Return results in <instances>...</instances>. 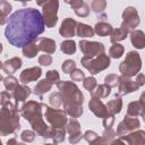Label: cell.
<instances>
[{
  "label": "cell",
  "instance_id": "f5cc1de1",
  "mask_svg": "<svg viewBox=\"0 0 145 145\" xmlns=\"http://www.w3.org/2000/svg\"><path fill=\"white\" fill-rule=\"evenodd\" d=\"M110 145H127V144H126L123 140H121L120 138H118V139H113V140H111Z\"/></svg>",
  "mask_w": 145,
  "mask_h": 145
},
{
  "label": "cell",
  "instance_id": "d590c367",
  "mask_svg": "<svg viewBox=\"0 0 145 145\" xmlns=\"http://www.w3.org/2000/svg\"><path fill=\"white\" fill-rule=\"evenodd\" d=\"M49 102L51 104V108H54V109H58L62 101H61V95L59 92H56V93H51L50 96H49Z\"/></svg>",
  "mask_w": 145,
  "mask_h": 145
},
{
  "label": "cell",
  "instance_id": "b9f144b4",
  "mask_svg": "<svg viewBox=\"0 0 145 145\" xmlns=\"http://www.w3.org/2000/svg\"><path fill=\"white\" fill-rule=\"evenodd\" d=\"M20 138L24 143H31L35 139V133L32 130H24L20 134Z\"/></svg>",
  "mask_w": 145,
  "mask_h": 145
},
{
  "label": "cell",
  "instance_id": "94428289",
  "mask_svg": "<svg viewBox=\"0 0 145 145\" xmlns=\"http://www.w3.org/2000/svg\"><path fill=\"white\" fill-rule=\"evenodd\" d=\"M1 80H3V78H2V76L0 75V82H1Z\"/></svg>",
  "mask_w": 145,
  "mask_h": 145
},
{
  "label": "cell",
  "instance_id": "5b68a950",
  "mask_svg": "<svg viewBox=\"0 0 145 145\" xmlns=\"http://www.w3.org/2000/svg\"><path fill=\"white\" fill-rule=\"evenodd\" d=\"M142 68V59L138 52L136 51H129L126 54L125 60L119 65V71L121 72V76L131 78L136 76Z\"/></svg>",
  "mask_w": 145,
  "mask_h": 145
},
{
  "label": "cell",
  "instance_id": "f35d334b",
  "mask_svg": "<svg viewBox=\"0 0 145 145\" xmlns=\"http://www.w3.org/2000/svg\"><path fill=\"white\" fill-rule=\"evenodd\" d=\"M65 138H66V129H54V133L52 136L53 143L56 144L61 143L65 140Z\"/></svg>",
  "mask_w": 145,
  "mask_h": 145
},
{
  "label": "cell",
  "instance_id": "f6af8a7d",
  "mask_svg": "<svg viewBox=\"0 0 145 145\" xmlns=\"http://www.w3.org/2000/svg\"><path fill=\"white\" fill-rule=\"evenodd\" d=\"M116 136H117V135H116V131H113L112 128L104 129V131H103V134H102V137H103L105 140H108L109 143H110L111 140H113Z\"/></svg>",
  "mask_w": 145,
  "mask_h": 145
},
{
  "label": "cell",
  "instance_id": "7bdbcfd3",
  "mask_svg": "<svg viewBox=\"0 0 145 145\" xmlns=\"http://www.w3.org/2000/svg\"><path fill=\"white\" fill-rule=\"evenodd\" d=\"M10 11H11V5L6 0H1L0 1V14H2L5 17H8Z\"/></svg>",
  "mask_w": 145,
  "mask_h": 145
},
{
  "label": "cell",
  "instance_id": "ab89813d",
  "mask_svg": "<svg viewBox=\"0 0 145 145\" xmlns=\"http://www.w3.org/2000/svg\"><path fill=\"white\" fill-rule=\"evenodd\" d=\"M61 69H62L63 72L70 74L74 69H76V62L74 60H66V61H63V63L61 66Z\"/></svg>",
  "mask_w": 145,
  "mask_h": 145
},
{
  "label": "cell",
  "instance_id": "d6986e66",
  "mask_svg": "<svg viewBox=\"0 0 145 145\" xmlns=\"http://www.w3.org/2000/svg\"><path fill=\"white\" fill-rule=\"evenodd\" d=\"M66 2L74 8V11L78 17H87L88 16L89 7L83 0H72V1H66Z\"/></svg>",
  "mask_w": 145,
  "mask_h": 145
},
{
  "label": "cell",
  "instance_id": "8fae6325",
  "mask_svg": "<svg viewBox=\"0 0 145 145\" xmlns=\"http://www.w3.org/2000/svg\"><path fill=\"white\" fill-rule=\"evenodd\" d=\"M139 126H140V122L136 117H129V116L126 114L123 120L118 125L116 135H118V136L126 135V134L131 133L133 130L137 129Z\"/></svg>",
  "mask_w": 145,
  "mask_h": 145
},
{
  "label": "cell",
  "instance_id": "7dc6e473",
  "mask_svg": "<svg viewBox=\"0 0 145 145\" xmlns=\"http://www.w3.org/2000/svg\"><path fill=\"white\" fill-rule=\"evenodd\" d=\"M39 63L41 66H50L52 63V57L50 54H41L39 57Z\"/></svg>",
  "mask_w": 145,
  "mask_h": 145
},
{
  "label": "cell",
  "instance_id": "603a6c76",
  "mask_svg": "<svg viewBox=\"0 0 145 145\" xmlns=\"http://www.w3.org/2000/svg\"><path fill=\"white\" fill-rule=\"evenodd\" d=\"M91 93V96L92 97H96V99H105L110 95L111 93V87L108 86L106 84H101V85H97L95 87L94 91L89 92Z\"/></svg>",
  "mask_w": 145,
  "mask_h": 145
},
{
  "label": "cell",
  "instance_id": "6125c7cd",
  "mask_svg": "<svg viewBox=\"0 0 145 145\" xmlns=\"http://www.w3.org/2000/svg\"><path fill=\"white\" fill-rule=\"evenodd\" d=\"M0 145H2V142H1V139H0Z\"/></svg>",
  "mask_w": 145,
  "mask_h": 145
},
{
  "label": "cell",
  "instance_id": "44dd1931",
  "mask_svg": "<svg viewBox=\"0 0 145 145\" xmlns=\"http://www.w3.org/2000/svg\"><path fill=\"white\" fill-rule=\"evenodd\" d=\"M22 65H23L22 59L18 58V57H14V58H10V59H8V60H6V61L3 62L2 69H3V71L7 72L8 75H11V74H14L16 70H18V69L22 67Z\"/></svg>",
  "mask_w": 145,
  "mask_h": 145
},
{
  "label": "cell",
  "instance_id": "60d3db41",
  "mask_svg": "<svg viewBox=\"0 0 145 145\" xmlns=\"http://www.w3.org/2000/svg\"><path fill=\"white\" fill-rule=\"evenodd\" d=\"M69 75H70V78H71L72 82H82L85 78V74L80 69H78V68L74 69Z\"/></svg>",
  "mask_w": 145,
  "mask_h": 145
},
{
  "label": "cell",
  "instance_id": "816d5d0a",
  "mask_svg": "<svg viewBox=\"0 0 145 145\" xmlns=\"http://www.w3.org/2000/svg\"><path fill=\"white\" fill-rule=\"evenodd\" d=\"M136 83H137V85L140 87V86H143L144 84H145V77H144V74H142V72H138L137 75H136V80H135Z\"/></svg>",
  "mask_w": 145,
  "mask_h": 145
},
{
  "label": "cell",
  "instance_id": "9a60e30c",
  "mask_svg": "<svg viewBox=\"0 0 145 145\" xmlns=\"http://www.w3.org/2000/svg\"><path fill=\"white\" fill-rule=\"evenodd\" d=\"M144 96H145V94L143 93L138 101H134V102H130L128 104L127 113H126L127 116H129V117H137V116L143 117L144 116V109H145Z\"/></svg>",
  "mask_w": 145,
  "mask_h": 145
},
{
  "label": "cell",
  "instance_id": "5bb4252c",
  "mask_svg": "<svg viewBox=\"0 0 145 145\" xmlns=\"http://www.w3.org/2000/svg\"><path fill=\"white\" fill-rule=\"evenodd\" d=\"M119 137L121 140L126 142L128 145H144L145 144V131L142 129L128 133Z\"/></svg>",
  "mask_w": 145,
  "mask_h": 145
},
{
  "label": "cell",
  "instance_id": "f1b7e54d",
  "mask_svg": "<svg viewBox=\"0 0 145 145\" xmlns=\"http://www.w3.org/2000/svg\"><path fill=\"white\" fill-rule=\"evenodd\" d=\"M22 51H23L24 57H26L28 59H32V58L36 57V54L39 53V48H37L36 42H32V43L26 44L25 46H23Z\"/></svg>",
  "mask_w": 145,
  "mask_h": 145
},
{
  "label": "cell",
  "instance_id": "ba28073f",
  "mask_svg": "<svg viewBox=\"0 0 145 145\" xmlns=\"http://www.w3.org/2000/svg\"><path fill=\"white\" fill-rule=\"evenodd\" d=\"M40 6H42V17H43V22L45 27L48 28H52L56 26V24L58 23V9H59V1L58 0H49V1H44V2H39Z\"/></svg>",
  "mask_w": 145,
  "mask_h": 145
},
{
  "label": "cell",
  "instance_id": "ac0fdd59",
  "mask_svg": "<svg viewBox=\"0 0 145 145\" xmlns=\"http://www.w3.org/2000/svg\"><path fill=\"white\" fill-rule=\"evenodd\" d=\"M88 108L89 110L99 118H104L109 114L108 110H106V106L105 104L100 100V99H96V97H92L88 102Z\"/></svg>",
  "mask_w": 145,
  "mask_h": 145
},
{
  "label": "cell",
  "instance_id": "6f0895ef",
  "mask_svg": "<svg viewBox=\"0 0 145 145\" xmlns=\"http://www.w3.org/2000/svg\"><path fill=\"white\" fill-rule=\"evenodd\" d=\"M2 67H3V62L0 61V69H2Z\"/></svg>",
  "mask_w": 145,
  "mask_h": 145
},
{
  "label": "cell",
  "instance_id": "9c48e42d",
  "mask_svg": "<svg viewBox=\"0 0 145 145\" xmlns=\"http://www.w3.org/2000/svg\"><path fill=\"white\" fill-rule=\"evenodd\" d=\"M140 23V18L138 16V11L135 7H127L123 12H122V23H121V26L122 28L127 29L128 32L131 29L134 31Z\"/></svg>",
  "mask_w": 145,
  "mask_h": 145
},
{
  "label": "cell",
  "instance_id": "6da1fadb",
  "mask_svg": "<svg viewBox=\"0 0 145 145\" xmlns=\"http://www.w3.org/2000/svg\"><path fill=\"white\" fill-rule=\"evenodd\" d=\"M45 25L42 14L35 8H23L16 10L8 19L5 36L16 48L35 42L39 35L44 32Z\"/></svg>",
  "mask_w": 145,
  "mask_h": 145
},
{
  "label": "cell",
  "instance_id": "cb8c5ba5",
  "mask_svg": "<svg viewBox=\"0 0 145 145\" xmlns=\"http://www.w3.org/2000/svg\"><path fill=\"white\" fill-rule=\"evenodd\" d=\"M106 110L110 114H117V113H120L121 112V109H122V100L116 94V99L109 101L106 103Z\"/></svg>",
  "mask_w": 145,
  "mask_h": 145
},
{
  "label": "cell",
  "instance_id": "4dcf8cb0",
  "mask_svg": "<svg viewBox=\"0 0 145 145\" xmlns=\"http://www.w3.org/2000/svg\"><path fill=\"white\" fill-rule=\"evenodd\" d=\"M60 50L65 54H74L76 52V43L72 40H66L60 44Z\"/></svg>",
  "mask_w": 145,
  "mask_h": 145
},
{
  "label": "cell",
  "instance_id": "db71d44e",
  "mask_svg": "<svg viewBox=\"0 0 145 145\" xmlns=\"http://www.w3.org/2000/svg\"><path fill=\"white\" fill-rule=\"evenodd\" d=\"M17 144H18V142H17L16 138H10V139L7 142V145H17Z\"/></svg>",
  "mask_w": 145,
  "mask_h": 145
},
{
  "label": "cell",
  "instance_id": "9f6ffc18",
  "mask_svg": "<svg viewBox=\"0 0 145 145\" xmlns=\"http://www.w3.org/2000/svg\"><path fill=\"white\" fill-rule=\"evenodd\" d=\"M44 145H57L56 143H46V144H44Z\"/></svg>",
  "mask_w": 145,
  "mask_h": 145
},
{
  "label": "cell",
  "instance_id": "d4e9b609",
  "mask_svg": "<svg viewBox=\"0 0 145 145\" xmlns=\"http://www.w3.org/2000/svg\"><path fill=\"white\" fill-rule=\"evenodd\" d=\"M76 34L79 37H92L94 36V29L87 24L77 23L76 25Z\"/></svg>",
  "mask_w": 145,
  "mask_h": 145
},
{
  "label": "cell",
  "instance_id": "11a10c76",
  "mask_svg": "<svg viewBox=\"0 0 145 145\" xmlns=\"http://www.w3.org/2000/svg\"><path fill=\"white\" fill-rule=\"evenodd\" d=\"M7 22V17H5L2 14H0V25H3Z\"/></svg>",
  "mask_w": 145,
  "mask_h": 145
},
{
  "label": "cell",
  "instance_id": "8992f818",
  "mask_svg": "<svg viewBox=\"0 0 145 145\" xmlns=\"http://www.w3.org/2000/svg\"><path fill=\"white\" fill-rule=\"evenodd\" d=\"M80 63L84 68H86L91 72V75H96L100 71L109 68L111 65V60L109 56H106L105 53H101L93 58L83 57L80 59Z\"/></svg>",
  "mask_w": 145,
  "mask_h": 145
},
{
  "label": "cell",
  "instance_id": "7c38bea8",
  "mask_svg": "<svg viewBox=\"0 0 145 145\" xmlns=\"http://www.w3.org/2000/svg\"><path fill=\"white\" fill-rule=\"evenodd\" d=\"M31 93H32V89L25 84H18L17 87L14 89V92L11 93V96L15 100V106L17 108L18 111L22 104L25 103L26 99L31 95Z\"/></svg>",
  "mask_w": 145,
  "mask_h": 145
},
{
  "label": "cell",
  "instance_id": "680465c9",
  "mask_svg": "<svg viewBox=\"0 0 145 145\" xmlns=\"http://www.w3.org/2000/svg\"><path fill=\"white\" fill-rule=\"evenodd\" d=\"M1 52H2V44L0 43V53H1Z\"/></svg>",
  "mask_w": 145,
  "mask_h": 145
},
{
  "label": "cell",
  "instance_id": "7402d4cb",
  "mask_svg": "<svg viewBox=\"0 0 145 145\" xmlns=\"http://www.w3.org/2000/svg\"><path fill=\"white\" fill-rule=\"evenodd\" d=\"M130 41L136 49H143L145 46V34L140 29H134L130 33Z\"/></svg>",
  "mask_w": 145,
  "mask_h": 145
},
{
  "label": "cell",
  "instance_id": "1f68e13d",
  "mask_svg": "<svg viewBox=\"0 0 145 145\" xmlns=\"http://www.w3.org/2000/svg\"><path fill=\"white\" fill-rule=\"evenodd\" d=\"M123 52H125L123 45H121L119 43H113L111 45V48L109 49V57H111L113 59H118L123 54Z\"/></svg>",
  "mask_w": 145,
  "mask_h": 145
},
{
  "label": "cell",
  "instance_id": "2e32d148",
  "mask_svg": "<svg viewBox=\"0 0 145 145\" xmlns=\"http://www.w3.org/2000/svg\"><path fill=\"white\" fill-rule=\"evenodd\" d=\"M42 75V69L40 67H32V68H27V69H24L22 72H20V76H19V80L23 83V84H27V83H31V82H34L36 79H39Z\"/></svg>",
  "mask_w": 145,
  "mask_h": 145
},
{
  "label": "cell",
  "instance_id": "e575fe53",
  "mask_svg": "<svg viewBox=\"0 0 145 145\" xmlns=\"http://www.w3.org/2000/svg\"><path fill=\"white\" fill-rule=\"evenodd\" d=\"M83 86H84V88H86L88 92H92V91H94L95 87L97 86V82H96V79H95L93 76L85 77L84 80H83Z\"/></svg>",
  "mask_w": 145,
  "mask_h": 145
},
{
  "label": "cell",
  "instance_id": "ee69618b",
  "mask_svg": "<svg viewBox=\"0 0 145 145\" xmlns=\"http://www.w3.org/2000/svg\"><path fill=\"white\" fill-rule=\"evenodd\" d=\"M102 123H103V127H104L105 129H108V128H112V126H113V123H114V116L109 113L106 117L103 118Z\"/></svg>",
  "mask_w": 145,
  "mask_h": 145
},
{
  "label": "cell",
  "instance_id": "ffe728a7",
  "mask_svg": "<svg viewBox=\"0 0 145 145\" xmlns=\"http://www.w3.org/2000/svg\"><path fill=\"white\" fill-rule=\"evenodd\" d=\"M37 48L39 51H43L46 54H52L56 51V42L49 37H39L37 39Z\"/></svg>",
  "mask_w": 145,
  "mask_h": 145
},
{
  "label": "cell",
  "instance_id": "836d02e7",
  "mask_svg": "<svg viewBox=\"0 0 145 145\" xmlns=\"http://www.w3.org/2000/svg\"><path fill=\"white\" fill-rule=\"evenodd\" d=\"M106 7V1L105 0H93L91 3V8L95 14H101L104 11Z\"/></svg>",
  "mask_w": 145,
  "mask_h": 145
},
{
  "label": "cell",
  "instance_id": "c3c4849f",
  "mask_svg": "<svg viewBox=\"0 0 145 145\" xmlns=\"http://www.w3.org/2000/svg\"><path fill=\"white\" fill-rule=\"evenodd\" d=\"M11 97L12 96H11V94L9 92H7V91L1 92L0 93V104H1V106L5 105V104H7V103H9L10 100H11Z\"/></svg>",
  "mask_w": 145,
  "mask_h": 145
},
{
  "label": "cell",
  "instance_id": "83f0119b",
  "mask_svg": "<svg viewBox=\"0 0 145 145\" xmlns=\"http://www.w3.org/2000/svg\"><path fill=\"white\" fill-rule=\"evenodd\" d=\"M128 33H129V32H128L127 29L122 28V27L114 28V29H112V32H111V34H110V41L112 42V44H113V43H118V42L125 40V39L127 37Z\"/></svg>",
  "mask_w": 145,
  "mask_h": 145
},
{
  "label": "cell",
  "instance_id": "74e56055",
  "mask_svg": "<svg viewBox=\"0 0 145 145\" xmlns=\"http://www.w3.org/2000/svg\"><path fill=\"white\" fill-rule=\"evenodd\" d=\"M118 83H119V76L116 74H109L104 78V84H106L111 88L118 86Z\"/></svg>",
  "mask_w": 145,
  "mask_h": 145
},
{
  "label": "cell",
  "instance_id": "7a4b0ae2",
  "mask_svg": "<svg viewBox=\"0 0 145 145\" xmlns=\"http://www.w3.org/2000/svg\"><path fill=\"white\" fill-rule=\"evenodd\" d=\"M59 93L61 95V101L63 103V111L71 118H79L83 110L84 95L78 86L74 82L59 80L57 83Z\"/></svg>",
  "mask_w": 145,
  "mask_h": 145
},
{
  "label": "cell",
  "instance_id": "30bf717a",
  "mask_svg": "<svg viewBox=\"0 0 145 145\" xmlns=\"http://www.w3.org/2000/svg\"><path fill=\"white\" fill-rule=\"evenodd\" d=\"M79 49L83 52L84 57L87 58L96 57L101 53H104L105 51V46L103 43L96 41H86V40H82L79 42Z\"/></svg>",
  "mask_w": 145,
  "mask_h": 145
},
{
  "label": "cell",
  "instance_id": "e0dca14e",
  "mask_svg": "<svg viewBox=\"0 0 145 145\" xmlns=\"http://www.w3.org/2000/svg\"><path fill=\"white\" fill-rule=\"evenodd\" d=\"M76 25L77 22L72 18H65L59 28V33L63 37H72L76 34Z\"/></svg>",
  "mask_w": 145,
  "mask_h": 145
},
{
  "label": "cell",
  "instance_id": "91938a15",
  "mask_svg": "<svg viewBox=\"0 0 145 145\" xmlns=\"http://www.w3.org/2000/svg\"><path fill=\"white\" fill-rule=\"evenodd\" d=\"M17 145H26V144H25V143H18Z\"/></svg>",
  "mask_w": 145,
  "mask_h": 145
},
{
  "label": "cell",
  "instance_id": "52a82bcc",
  "mask_svg": "<svg viewBox=\"0 0 145 145\" xmlns=\"http://www.w3.org/2000/svg\"><path fill=\"white\" fill-rule=\"evenodd\" d=\"M43 109H44V118L51 125L52 128L66 129L68 118H67V114L63 110L54 109V108H51V106L45 105V104H43Z\"/></svg>",
  "mask_w": 145,
  "mask_h": 145
},
{
  "label": "cell",
  "instance_id": "f546056e",
  "mask_svg": "<svg viewBox=\"0 0 145 145\" xmlns=\"http://www.w3.org/2000/svg\"><path fill=\"white\" fill-rule=\"evenodd\" d=\"M66 131L69 135H74L77 133H80V123L78 122V120L76 118H70L67 121V126H66Z\"/></svg>",
  "mask_w": 145,
  "mask_h": 145
},
{
  "label": "cell",
  "instance_id": "3957f363",
  "mask_svg": "<svg viewBox=\"0 0 145 145\" xmlns=\"http://www.w3.org/2000/svg\"><path fill=\"white\" fill-rule=\"evenodd\" d=\"M42 110L43 104L37 101H27L23 103L19 108L20 114L31 123L34 133H36L43 138H52L54 128L45 123V121L43 120Z\"/></svg>",
  "mask_w": 145,
  "mask_h": 145
},
{
  "label": "cell",
  "instance_id": "4fadbf2b",
  "mask_svg": "<svg viewBox=\"0 0 145 145\" xmlns=\"http://www.w3.org/2000/svg\"><path fill=\"white\" fill-rule=\"evenodd\" d=\"M139 88V86L137 85V83L130 78L123 77V76H119V83H118V96L121 95H126L128 93H133L135 91H137Z\"/></svg>",
  "mask_w": 145,
  "mask_h": 145
},
{
  "label": "cell",
  "instance_id": "484cf974",
  "mask_svg": "<svg viewBox=\"0 0 145 145\" xmlns=\"http://www.w3.org/2000/svg\"><path fill=\"white\" fill-rule=\"evenodd\" d=\"M94 34H97L99 36H108L111 34L112 32V26L109 23L105 22H99L95 26H94Z\"/></svg>",
  "mask_w": 145,
  "mask_h": 145
},
{
  "label": "cell",
  "instance_id": "4316f807",
  "mask_svg": "<svg viewBox=\"0 0 145 145\" xmlns=\"http://www.w3.org/2000/svg\"><path fill=\"white\" fill-rule=\"evenodd\" d=\"M51 88H52V84H50L46 79H42V80H40V82L35 85L33 93H34L35 95H37V96L41 97V96H42L43 94H45L46 92L51 91Z\"/></svg>",
  "mask_w": 145,
  "mask_h": 145
},
{
  "label": "cell",
  "instance_id": "f907efd6",
  "mask_svg": "<svg viewBox=\"0 0 145 145\" xmlns=\"http://www.w3.org/2000/svg\"><path fill=\"white\" fill-rule=\"evenodd\" d=\"M89 145H109V142L105 140L103 137H97L95 140H93L92 143H89Z\"/></svg>",
  "mask_w": 145,
  "mask_h": 145
},
{
  "label": "cell",
  "instance_id": "277c9868",
  "mask_svg": "<svg viewBox=\"0 0 145 145\" xmlns=\"http://www.w3.org/2000/svg\"><path fill=\"white\" fill-rule=\"evenodd\" d=\"M20 128L18 110L14 103L9 102L0 109V136L16 133Z\"/></svg>",
  "mask_w": 145,
  "mask_h": 145
},
{
  "label": "cell",
  "instance_id": "d6a6232c",
  "mask_svg": "<svg viewBox=\"0 0 145 145\" xmlns=\"http://www.w3.org/2000/svg\"><path fill=\"white\" fill-rule=\"evenodd\" d=\"M3 85L7 89V92H9L10 94L14 92V89L17 87L18 85V79L11 75H8L6 78H3Z\"/></svg>",
  "mask_w": 145,
  "mask_h": 145
},
{
  "label": "cell",
  "instance_id": "8d00e7d4",
  "mask_svg": "<svg viewBox=\"0 0 145 145\" xmlns=\"http://www.w3.org/2000/svg\"><path fill=\"white\" fill-rule=\"evenodd\" d=\"M45 79L50 83V84H57L59 80H60V75L57 70L52 69V70H48L46 71V75H45Z\"/></svg>",
  "mask_w": 145,
  "mask_h": 145
},
{
  "label": "cell",
  "instance_id": "681fc988",
  "mask_svg": "<svg viewBox=\"0 0 145 145\" xmlns=\"http://www.w3.org/2000/svg\"><path fill=\"white\" fill-rule=\"evenodd\" d=\"M82 138H83L82 133H77V134H74V135H69L68 140H69L70 144H77V143H79V140Z\"/></svg>",
  "mask_w": 145,
  "mask_h": 145
},
{
  "label": "cell",
  "instance_id": "bcb514c9",
  "mask_svg": "<svg viewBox=\"0 0 145 145\" xmlns=\"http://www.w3.org/2000/svg\"><path fill=\"white\" fill-rule=\"evenodd\" d=\"M97 137H99V135H97L94 130H86V131L84 133V135H83V138H84L86 142H88V143H92V142L95 140Z\"/></svg>",
  "mask_w": 145,
  "mask_h": 145
}]
</instances>
